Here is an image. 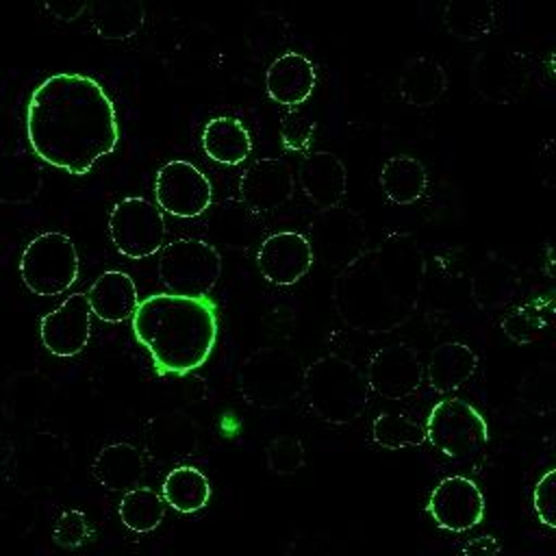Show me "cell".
I'll list each match as a JSON object with an SVG mask.
<instances>
[{"label": "cell", "instance_id": "cell-1", "mask_svg": "<svg viewBox=\"0 0 556 556\" xmlns=\"http://www.w3.org/2000/svg\"><path fill=\"white\" fill-rule=\"evenodd\" d=\"M26 137L43 163L85 176L96 161L117 148V111L96 78L54 74L28 98Z\"/></svg>", "mask_w": 556, "mask_h": 556}, {"label": "cell", "instance_id": "cell-2", "mask_svg": "<svg viewBox=\"0 0 556 556\" xmlns=\"http://www.w3.org/2000/svg\"><path fill=\"white\" fill-rule=\"evenodd\" d=\"M426 282V256L413 232H389L365 248L332 278V308L361 334H387L417 311Z\"/></svg>", "mask_w": 556, "mask_h": 556}, {"label": "cell", "instance_id": "cell-3", "mask_svg": "<svg viewBox=\"0 0 556 556\" xmlns=\"http://www.w3.org/2000/svg\"><path fill=\"white\" fill-rule=\"evenodd\" d=\"M130 319L135 339L148 350L161 376L200 369L217 343L219 321L211 298L152 293L137 304Z\"/></svg>", "mask_w": 556, "mask_h": 556}, {"label": "cell", "instance_id": "cell-4", "mask_svg": "<svg viewBox=\"0 0 556 556\" xmlns=\"http://www.w3.org/2000/svg\"><path fill=\"white\" fill-rule=\"evenodd\" d=\"M302 391L315 417L332 426L356 421L369 404L365 374L341 354H324L306 365Z\"/></svg>", "mask_w": 556, "mask_h": 556}, {"label": "cell", "instance_id": "cell-5", "mask_svg": "<svg viewBox=\"0 0 556 556\" xmlns=\"http://www.w3.org/2000/svg\"><path fill=\"white\" fill-rule=\"evenodd\" d=\"M304 361L289 348H258L250 352L237 371L241 397L256 408H280L302 393Z\"/></svg>", "mask_w": 556, "mask_h": 556}, {"label": "cell", "instance_id": "cell-6", "mask_svg": "<svg viewBox=\"0 0 556 556\" xmlns=\"http://www.w3.org/2000/svg\"><path fill=\"white\" fill-rule=\"evenodd\" d=\"M156 276L167 293L208 298L222 276V256L202 239H174L159 252Z\"/></svg>", "mask_w": 556, "mask_h": 556}, {"label": "cell", "instance_id": "cell-7", "mask_svg": "<svg viewBox=\"0 0 556 556\" xmlns=\"http://www.w3.org/2000/svg\"><path fill=\"white\" fill-rule=\"evenodd\" d=\"M78 252L70 235L48 230L33 237L20 256V278L35 295L65 293L78 278Z\"/></svg>", "mask_w": 556, "mask_h": 556}, {"label": "cell", "instance_id": "cell-8", "mask_svg": "<svg viewBox=\"0 0 556 556\" xmlns=\"http://www.w3.org/2000/svg\"><path fill=\"white\" fill-rule=\"evenodd\" d=\"M424 430L426 441L452 460L478 456L489 441V426L484 417L460 397H447L434 404Z\"/></svg>", "mask_w": 556, "mask_h": 556}, {"label": "cell", "instance_id": "cell-9", "mask_svg": "<svg viewBox=\"0 0 556 556\" xmlns=\"http://www.w3.org/2000/svg\"><path fill=\"white\" fill-rule=\"evenodd\" d=\"M163 213L146 198H124L109 215V237L115 250L126 258H148L163 248L165 241Z\"/></svg>", "mask_w": 556, "mask_h": 556}, {"label": "cell", "instance_id": "cell-10", "mask_svg": "<svg viewBox=\"0 0 556 556\" xmlns=\"http://www.w3.org/2000/svg\"><path fill=\"white\" fill-rule=\"evenodd\" d=\"M313 256L328 269H343L367 248V228L361 213L334 206L317 211L308 226Z\"/></svg>", "mask_w": 556, "mask_h": 556}, {"label": "cell", "instance_id": "cell-11", "mask_svg": "<svg viewBox=\"0 0 556 556\" xmlns=\"http://www.w3.org/2000/svg\"><path fill=\"white\" fill-rule=\"evenodd\" d=\"M154 195L159 208L174 217H198L213 200L211 180L189 161L165 163L154 178Z\"/></svg>", "mask_w": 556, "mask_h": 556}, {"label": "cell", "instance_id": "cell-12", "mask_svg": "<svg viewBox=\"0 0 556 556\" xmlns=\"http://www.w3.org/2000/svg\"><path fill=\"white\" fill-rule=\"evenodd\" d=\"M369 391L384 400H406L421 387L424 363L417 348L391 343L380 348L367 363Z\"/></svg>", "mask_w": 556, "mask_h": 556}, {"label": "cell", "instance_id": "cell-13", "mask_svg": "<svg viewBox=\"0 0 556 556\" xmlns=\"http://www.w3.org/2000/svg\"><path fill=\"white\" fill-rule=\"evenodd\" d=\"M530 80L526 59L513 50L480 52L471 65L473 89L491 102L508 104L523 96Z\"/></svg>", "mask_w": 556, "mask_h": 556}, {"label": "cell", "instance_id": "cell-14", "mask_svg": "<svg viewBox=\"0 0 556 556\" xmlns=\"http://www.w3.org/2000/svg\"><path fill=\"white\" fill-rule=\"evenodd\" d=\"M91 315L87 293L67 295L52 313L41 317L39 334L43 348L59 358L80 354L91 337Z\"/></svg>", "mask_w": 556, "mask_h": 556}, {"label": "cell", "instance_id": "cell-15", "mask_svg": "<svg viewBox=\"0 0 556 556\" xmlns=\"http://www.w3.org/2000/svg\"><path fill=\"white\" fill-rule=\"evenodd\" d=\"M434 523L450 532H467L484 517V497L478 484L465 476L443 478L428 497Z\"/></svg>", "mask_w": 556, "mask_h": 556}, {"label": "cell", "instance_id": "cell-16", "mask_svg": "<svg viewBox=\"0 0 556 556\" xmlns=\"http://www.w3.org/2000/svg\"><path fill=\"white\" fill-rule=\"evenodd\" d=\"M291 167L278 156L256 159L239 178V195L252 213H271L293 198Z\"/></svg>", "mask_w": 556, "mask_h": 556}, {"label": "cell", "instance_id": "cell-17", "mask_svg": "<svg viewBox=\"0 0 556 556\" xmlns=\"http://www.w3.org/2000/svg\"><path fill=\"white\" fill-rule=\"evenodd\" d=\"M313 250L300 232H274L258 245L256 265L263 278L278 287H289L302 280L313 267Z\"/></svg>", "mask_w": 556, "mask_h": 556}, {"label": "cell", "instance_id": "cell-18", "mask_svg": "<svg viewBox=\"0 0 556 556\" xmlns=\"http://www.w3.org/2000/svg\"><path fill=\"white\" fill-rule=\"evenodd\" d=\"M143 445L152 460L182 463L198 454L200 428L180 410L161 413L146 421Z\"/></svg>", "mask_w": 556, "mask_h": 556}, {"label": "cell", "instance_id": "cell-19", "mask_svg": "<svg viewBox=\"0 0 556 556\" xmlns=\"http://www.w3.org/2000/svg\"><path fill=\"white\" fill-rule=\"evenodd\" d=\"M298 185L317 211L341 206L348 191V169L343 161L326 150L308 152L298 167Z\"/></svg>", "mask_w": 556, "mask_h": 556}, {"label": "cell", "instance_id": "cell-20", "mask_svg": "<svg viewBox=\"0 0 556 556\" xmlns=\"http://www.w3.org/2000/svg\"><path fill=\"white\" fill-rule=\"evenodd\" d=\"M315 65L300 52H285L271 61L265 72V89L278 104L295 109L306 102L315 89Z\"/></svg>", "mask_w": 556, "mask_h": 556}, {"label": "cell", "instance_id": "cell-21", "mask_svg": "<svg viewBox=\"0 0 556 556\" xmlns=\"http://www.w3.org/2000/svg\"><path fill=\"white\" fill-rule=\"evenodd\" d=\"M519 271L504 256H486L473 271L469 293L480 311H497L506 306L519 291Z\"/></svg>", "mask_w": 556, "mask_h": 556}, {"label": "cell", "instance_id": "cell-22", "mask_svg": "<svg viewBox=\"0 0 556 556\" xmlns=\"http://www.w3.org/2000/svg\"><path fill=\"white\" fill-rule=\"evenodd\" d=\"M87 300L91 306V313L109 324H119L128 317H132L139 295L132 278L126 271L111 269L96 278L91 289L87 291Z\"/></svg>", "mask_w": 556, "mask_h": 556}, {"label": "cell", "instance_id": "cell-23", "mask_svg": "<svg viewBox=\"0 0 556 556\" xmlns=\"http://www.w3.org/2000/svg\"><path fill=\"white\" fill-rule=\"evenodd\" d=\"M445 89L447 74L434 56L415 54L406 59L397 78V91L406 104L417 109L430 106L445 93Z\"/></svg>", "mask_w": 556, "mask_h": 556}, {"label": "cell", "instance_id": "cell-24", "mask_svg": "<svg viewBox=\"0 0 556 556\" xmlns=\"http://www.w3.org/2000/svg\"><path fill=\"white\" fill-rule=\"evenodd\" d=\"M478 369V354L458 341H445L430 352L426 378L432 391L452 393L463 387Z\"/></svg>", "mask_w": 556, "mask_h": 556}, {"label": "cell", "instance_id": "cell-25", "mask_svg": "<svg viewBox=\"0 0 556 556\" xmlns=\"http://www.w3.org/2000/svg\"><path fill=\"white\" fill-rule=\"evenodd\" d=\"M91 471L104 489L126 493L143 478V456L132 443H111L98 452Z\"/></svg>", "mask_w": 556, "mask_h": 556}, {"label": "cell", "instance_id": "cell-26", "mask_svg": "<svg viewBox=\"0 0 556 556\" xmlns=\"http://www.w3.org/2000/svg\"><path fill=\"white\" fill-rule=\"evenodd\" d=\"M202 148L206 156L222 165H239L252 152V137L237 117H213L202 130Z\"/></svg>", "mask_w": 556, "mask_h": 556}, {"label": "cell", "instance_id": "cell-27", "mask_svg": "<svg viewBox=\"0 0 556 556\" xmlns=\"http://www.w3.org/2000/svg\"><path fill=\"white\" fill-rule=\"evenodd\" d=\"M382 193L397 206L417 202L428 189V172L417 156H391L378 174Z\"/></svg>", "mask_w": 556, "mask_h": 556}, {"label": "cell", "instance_id": "cell-28", "mask_svg": "<svg viewBox=\"0 0 556 556\" xmlns=\"http://www.w3.org/2000/svg\"><path fill=\"white\" fill-rule=\"evenodd\" d=\"M43 187L41 167L26 152L0 154V202L28 204Z\"/></svg>", "mask_w": 556, "mask_h": 556}, {"label": "cell", "instance_id": "cell-29", "mask_svg": "<svg viewBox=\"0 0 556 556\" xmlns=\"http://www.w3.org/2000/svg\"><path fill=\"white\" fill-rule=\"evenodd\" d=\"M87 11L96 35L109 41L132 39L146 22V9L139 2H96Z\"/></svg>", "mask_w": 556, "mask_h": 556}, {"label": "cell", "instance_id": "cell-30", "mask_svg": "<svg viewBox=\"0 0 556 556\" xmlns=\"http://www.w3.org/2000/svg\"><path fill=\"white\" fill-rule=\"evenodd\" d=\"M161 497L178 513H198L211 500V484L200 469L191 465H180L165 476Z\"/></svg>", "mask_w": 556, "mask_h": 556}, {"label": "cell", "instance_id": "cell-31", "mask_svg": "<svg viewBox=\"0 0 556 556\" xmlns=\"http://www.w3.org/2000/svg\"><path fill=\"white\" fill-rule=\"evenodd\" d=\"M495 4L484 0L450 2L443 9V24L447 33L460 41H478L495 26Z\"/></svg>", "mask_w": 556, "mask_h": 556}, {"label": "cell", "instance_id": "cell-32", "mask_svg": "<svg viewBox=\"0 0 556 556\" xmlns=\"http://www.w3.org/2000/svg\"><path fill=\"white\" fill-rule=\"evenodd\" d=\"M117 513L128 530L137 534L152 532L165 517V500L154 489L135 486L122 495Z\"/></svg>", "mask_w": 556, "mask_h": 556}, {"label": "cell", "instance_id": "cell-33", "mask_svg": "<svg viewBox=\"0 0 556 556\" xmlns=\"http://www.w3.org/2000/svg\"><path fill=\"white\" fill-rule=\"evenodd\" d=\"M371 439L387 450L417 447L426 441V430L419 421L397 413H380L371 424Z\"/></svg>", "mask_w": 556, "mask_h": 556}, {"label": "cell", "instance_id": "cell-34", "mask_svg": "<svg viewBox=\"0 0 556 556\" xmlns=\"http://www.w3.org/2000/svg\"><path fill=\"white\" fill-rule=\"evenodd\" d=\"M545 328H547V315L539 302L523 304L502 319L504 334L521 345L536 341Z\"/></svg>", "mask_w": 556, "mask_h": 556}, {"label": "cell", "instance_id": "cell-35", "mask_svg": "<svg viewBox=\"0 0 556 556\" xmlns=\"http://www.w3.org/2000/svg\"><path fill=\"white\" fill-rule=\"evenodd\" d=\"M306 463L304 443L295 434H278L265 447V465L276 476H291Z\"/></svg>", "mask_w": 556, "mask_h": 556}, {"label": "cell", "instance_id": "cell-36", "mask_svg": "<svg viewBox=\"0 0 556 556\" xmlns=\"http://www.w3.org/2000/svg\"><path fill=\"white\" fill-rule=\"evenodd\" d=\"M552 395H554V369L545 363L526 376L523 404L534 413H545L552 408Z\"/></svg>", "mask_w": 556, "mask_h": 556}, {"label": "cell", "instance_id": "cell-37", "mask_svg": "<svg viewBox=\"0 0 556 556\" xmlns=\"http://www.w3.org/2000/svg\"><path fill=\"white\" fill-rule=\"evenodd\" d=\"M315 135V122H311L304 113L289 109L280 117V141L285 150L291 152H304Z\"/></svg>", "mask_w": 556, "mask_h": 556}, {"label": "cell", "instance_id": "cell-38", "mask_svg": "<svg viewBox=\"0 0 556 556\" xmlns=\"http://www.w3.org/2000/svg\"><path fill=\"white\" fill-rule=\"evenodd\" d=\"M87 536H89V523H87V515L83 510L70 508L59 515L54 530H52V539L56 545L72 549V547L83 545Z\"/></svg>", "mask_w": 556, "mask_h": 556}, {"label": "cell", "instance_id": "cell-39", "mask_svg": "<svg viewBox=\"0 0 556 556\" xmlns=\"http://www.w3.org/2000/svg\"><path fill=\"white\" fill-rule=\"evenodd\" d=\"M554 478H556V471L549 469L534 486V493H532V506H534V513L539 517V521L547 528H554L556 521H554Z\"/></svg>", "mask_w": 556, "mask_h": 556}, {"label": "cell", "instance_id": "cell-40", "mask_svg": "<svg viewBox=\"0 0 556 556\" xmlns=\"http://www.w3.org/2000/svg\"><path fill=\"white\" fill-rule=\"evenodd\" d=\"M500 554V543L491 534L473 536L463 543L460 556H497Z\"/></svg>", "mask_w": 556, "mask_h": 556}, {"label": "cell", "instance_id": "cell-41", "mask_svg": "<svg viewBox=\"0 0 556 556\" xmlns=\"http://www.w3.org/2000/svg\"><path fill=\"white\" fill-rule=\"evenodd\" d=\"M46 9L50 11L52 17H56L61 22H74L89 9V4L76 2V0H61V2H48Z\"/></svg>", "mask_w": 556, "mask_h": 556}, {"label": "cell", "instance_id": "cell-42", "mask_svg": "<svg viewBox=\"0 0 556 556\" xmlns=\"http://www.w3.org/2000/svg\"><path fill=\"white\" fill-rule=\"evenodd\" d=\"M11 452H13V445L11 441L0 432V467L11 458Z\"/></svg>", "mask_w": 556, "mask_h": 556}]
</instances>
